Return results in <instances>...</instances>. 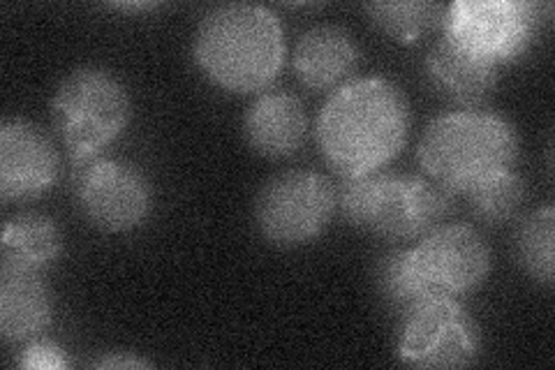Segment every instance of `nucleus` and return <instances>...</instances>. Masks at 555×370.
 Returning <instances> with one entry per match:
<instances>
[{
    "label": "nucleus",
    "mask_w": 555,
    "mask_h": 370,
    "mask_svg": "<svg viewBox=\"0 0 555 370\" xmlns=\"http://www.w3.org/2000/svg\"><path fill=\"white\" fill-rule=\"evenodd\" d=\"M410 107L401 88L371 77L343 84L318 116V146L343 179L377 171L401 153Z\"/></svg>",
    "instance_id": "obj_1"
},
{
    "label": "nucleus",
    "mask_w": 555,
    "mask_h": 370,
    "mask_svg": "<svg viewBox=\"0 0 555 370\" xmlns=\"http://www.w3.org/2000/svg\"><path fill=\"white\" fill-rule=\"evenodd\" d=\"M193 54L202 73L224 91L257 93L281 73L285 33L262 5H218L202 16Z\"/></svg>",
    "instance_id": "obj_2"
},
{
    "label": "nucleus",
    "mask_w": 555,
    "mask_h": 370,
    "mask_svg": "<svg viewBox=\"0 0 555 370\" xmlns=\"http://www.w3.org/2000/svg\"><path fill=\"white\" fill-rule=\"evenodd\" d=\"M518 137L509 123L486 110H461L438 116L424 130L420 163L451 195L479 186L491 176L512 169Z\"/></svg>",
    "instance_id": "obj_3"
},
{
    "label": "nucleus",
    "mask_w": 555,
    "mask_h": 370,
    "mask_svg": "<svg viewBox=\"0 0 555 370\" xmlns=\"http://www.w3.org/2000/svg\"><path fill=\"white\" fill-rule=\"evenodd\" d=\"M338 204L352 227L387 241H405L440 227L451 208V192L430 179L377 169L343 179Z\"/></svg>",
    "instance_id": "obj_4"
},
{
    "label": "nucleus",
    "mask_w": 555,
    "mask_h": 370,
    "mask_svg": "<svg viewBox=\"0 0 555 370\" xmlns=\"http://www.w3.org/2000/svg\"><path fill=\"white\" fill-rule=\"evenodd\" d=\"M51 118L73 161H89L126 130L130 95L109 69L79 67L56 88Z\"/></svg>",
    "instance_id": "obj_5"
},
{
    "label": "nucleus",
    "mask_w": 555,
    "mask_h": 370,
    "mask_svg": "<svg viewBox=\"0 0 555 370\" xmlns=\"http://www.w3.org/2000/svg\"><path fill=\"white\" fill-rule=\"evenodd\" d=\"M336 188L310 169H289L269 179L255 200V225L278 248L315 241L336 210Z\"/></svg>",
    "instance_id": "obj_6"
},
{
    "label": "nucleus",
    "mask_w": 555,
    "mask_h": 370,
    "mask_svg": "<svg viewBox=\"0 0 555 370\" xmlns=\"http://www.w3.org/2000/svg\"><path fill=\"white\" fill-rule=\"evenodd\" d=\"M81 216L102 232L120 234L144 225L153 208V186L137 165L118 157H89L73 169Z\"/></svg>",
    "instance_id": "obj_7"
},
{
    "label": "nucleus",
    "mask_w": 555,
    "mask_h": 370,
    "mask_svg": "<svg viewBox=\"0 0 555 370\" xmlns=\"http://www.w3.org/2000/svg\"><path fill=\"white\" fill-rule=\"evenodd\" d=\"M479 352L477 327L454 296H426L401 312L398 357L414 368H465Z\"/></svg>",
    "instance_id": "obj_8"
},
{
    "label": "nucleus",
    "mask_w": 555,
    "mask_h": 370,
    "mask_svg": "<svg viewBox=\"0 0 555 370\" xmlns=\"http://www.w3.org/2000/svg\"><path fill=\"white\" fill-rule=\"evenodd\" d=\"M532 33L534 8L516 0H461L442 20V35L495 67L524 54Z\"/></svg>",
    "instance_id": "obj_9"
},
{
    "label": "nucleus",
    "mask_w": 555,
    "mask_h": 370,
    "mask_svg": "<svg viewBox=\"0 0 555 370\" xmlns=\"http://www.w3.org/2000/svg\"><path fill=\"white\" fill-rule=\"evenodd\" d=\"M412 267L433 296H463L491 271V248L470 225H440L410 251Z\"/></svg>",
    "instance_id": "obj_10"
},
{
    "label": "nucleus",
    "mask_w": 555,
    "mask_h": 370,
    "mask_svg": "<svg viewBox=\"0 0 555 370\" xmlns=\"http://www.w3.org/2000/svg\"><path fill=\"white\" fill-rule=\"evenodd\" d=\"M59 176V153L49 135L28 120L0 128V195L5 202L38 200Z\"/></svg>",
    "instance_id": "obj_11"
},
{
    "label": "nucleus",
    "mask_w": 555,
    "mask_h": 370,
    "mask_svg": "<svg viewBox=\"0 0 555 370\" xmlns=\"http://www.w3.org/2000/svg\"><path fill=\"white\" fill-rule=\"evenodd\" d=\"M51 322V298L42 269L0 261V333L8 343H26Z\"/></svg>",
    "instance_id": "obj_12"
},
{
    "label": "nucleus",
    "mask_w": 555,
    "mask_h": 370,
    "mask_svg": "<svg viewBox=\"0 0 555 370\" xmlns=\"http://www.w3.org/2000/svg\"><path fill=\"white\" fill-rule=\"evenodd\" d=\"M308 135V116L304 102L287 91L259 95L243 118V137L248 146L262 157H287L297 153Z\"/></svg>",
    "instance_id": "obj_13"
},
{
    "label": "nucleus",
    "mask_w": 555,
    "mask_h": 370,
    "mask_svg": "<svg viewBox=\"0 0 555 370\" xmlns=\"http://www.w3.org/2000/svg\"><path fill=\"white\" fill-rule=\"evenodd\" d=\"M359 65V47L340 26L322 24L308 28L294 49V73L312 91H332Z\"/></svg>",
    "instance_id": "obj_14"
},
{
    "label": "nucleus",
    "mask_w": 555,
    "mask_h": 370,
    "mask_svg": "<svg viewBox=\"0 0 555 370\" xmlns=\"http://www.w3.org/2000/svg\"><path fill=\"white\" fill-rule=\"evenodd\" d=\"M426 69L438 91H442L451 100L470 104L473 110L475 104H481L491 95L498 81L495 65L470 54V51L463 49L454 40H449L447 35H442L440 42L433 47L426 61Z\"/></svg>",
    "instance_id": "obj_15"
},
{
    "label": "nucleus",
    "mask_w": 555,
    "mask_h": 370,
    "mask_svg": "<svg viewBox=\"0 0 555 370\" xmlns=\"http://www.w3.org/2000/svg\"><path fill=\"white\" fill-rule=\"evenodd\" d=\"M63 251L61 227L42 214H22L5 222L0 257L26 264V267L47 269Z\"/></svg>",
    "instance_id": "obj_16"
},
{
    "label": "nucleus",
    "mask_w": 555,
    "mask_h": 370,
    "mask_svg": "<svg viewBox=\"0 0 555 370\" xmlns=\"http://www.w3.org/2000/svg\"><path fill=\"white\" fill-rule=\"evenodd\" d=\"M553 243H555V210L542 206L516 220L514 257L534 283L553 285Z\"/></svg>",
    "instance_id": "obj_17"
},
{
    "label": "nucleus",
    "mask_w": 555,
    "mask_h": 370,
    "mask_svg": "<svg viewBox=\"0 0 555 370\" xmlns=\"http://www.w3.org/2000/svg\"><path fill=\"white\" fill-rule=\"evenodd\" d=\"M465 197L470 200L477 220L486 225H505L518 218L528 197V188L518 174L507 169L467 190Z\"/></svg>",
    "instance_id": "obj_18"
},
{
    "label": "nucleus",
    "mask_w": 555,
    "mask_h": 370,
    "mask_svg": "<svg viewBox=\"0 0 555 370\" xmlns=\"http://www.w3.org/2000/svg\"><path fill=\"white\" fill-rule=\"evenodd\" d=\"M444 10L438 3H369L366 12L371 22L391 40L414 42L420 40L430 28L442 26Z\"/></svg>",
    "instance_id": "obj_19"
},
{
    "label": "nucleus",
    "mask_w": 555,
    "mask_h": 370,
    "mask_svg": "<svg viewBox=\"0 0 555 370\" xmlns=\"http://www.w3.org/2000/svg\"><path fill=\"white\" fill-rule=\"evenodd\" d=\"M375 283L379 296L385 298L389 308H393L398 315L405 312L414 304H420L422 298L433 296L424 288L422 278L416 276L410 259V251H393L385 257H379V261L375 264Z\"/></svg>",
    "instance_id": "obj_20"
},
{
    "label": "nucleus",
    "mask_w": 555,
    "mask_h": 370,
    "mask_svg": "<svg viewBox=\"0 0 555 370\" xmlns=\"http://www.w3.org/2000/svg\"><path fill=\"white\" fill-rule=\"evenodd\" d=\"M20 366L28 370H63L67 368V357L59 345L49 341H35L24 349Z\"/></svg>",
    "instance_id": "obj_21"
},
{
    "label": "nucleus",
    "mask_w": 555,
    "mask_h": 370,
    "mask_svg": "<svg viewBox=\"0 0 555 370\" xmlns=\"http://www.w3.org/2000/svg\"><path fill=\"white\" fill-rule=\"evenodd\" d=\"M149 361L137 359L132 355H124V352H114V355L102 357L95 361V368H146Z\"/></svg>",
    "instance_id": "obj_22"
},
{
    "label": "nucleus",
    "mask_w": 555,
    "mask_h": 370,
    "mask_svg": "<svg viewBox=\"0 0 555 370\" xmlns=\"http://www.w3.org/2000/svg\"><path fill=\"white\" fill-rule=\"evenodd\" d=\"M118 8H120V10H128V12H130V10H151L153 5H151V3H142V5H118Z\"/></svg>",
    "instance_id": "obj_23"
}]
</instances>
